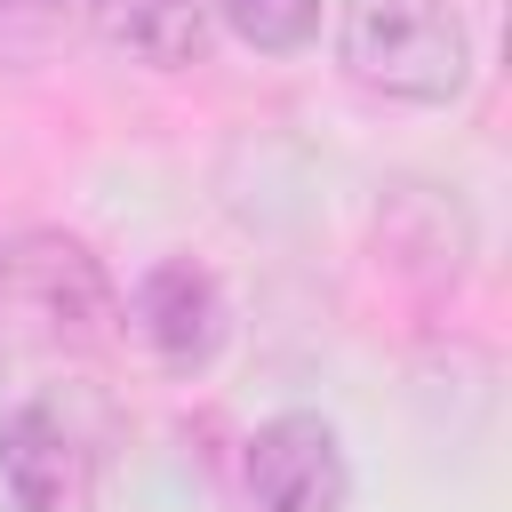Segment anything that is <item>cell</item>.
<instances>
[{
    "label": "cell",
    "instance_id": "1",
    "mask_svg": "<svg viewBox=\"0 0 512 512\" xmlns=\"http://www.w3.org/2000/svg\"><path fill=\"white\" fill-rule=\"evenodd\" d=\"M344 64L360 88L408 96V104H448L464 88V24L448 0H344Z\"/></svg>",
    "mask_w": 512,
    "mask_h": 512
},
{
    "label": "cell",
    "instance_id": "2",
    "mask_svg": "<svg viewBox=\"0 0 512 512\" xmlns=\"http://www.w3.org/2000/svg\"><path fill=\"white\" fill-rule=\"evenodd\" d=\"M96 448L72 432L64 408L24 400L0 416V512H88Z\"/></svg>",
    "mask_w": 512,
    "mask_h": 512
},
{
    "label": "cell",
    "instance_id": "3",
    "mask_svg": "<svg viewBox=\"0 0 512 512\" xmlns=\"http://www.w3.org/2000/svg\"><path fill=\"white\" fill-rule=\"evenodd\" d=\"M240 472H248L256 512H344V496H352V472H344L336 432L320 416H304V408L256 424Z\"/></svg>",
    "mask_w": 512,
    "mask_h": 512
},
{
    "label": "cell",
    "instance_id": "4",
    "mask_svg": "<svg viewBox=\"0 0 512 512\" xmlns=\"http://www.w3.org/2000/svg\"><path fill=\"white\" fill-rule=\"evenodd\" d=\"M136 336H144L176 376L208 368L216 344H224V288H216L192 256L152 264V272L136 280Z\"/></svg>",
    "mask_w": 512,
    "mask_h": 512
},
{
    "label": "cell",
    "instance_id": "5",
    "mask_svg": "<svg viewBox=\"0 0 512 512\" xmlns=\"http://www.w3.org/2000/svg\"><path fill=\"white\" fill-rule=\"evenodd\" d=\"M88 16L104 24L112 48H128L136 64H192L208 48V0H88Z\"/></svg>",
    "mask_w": 512,
    "mask_h": 512
},
{
    "label": "cell",
    "instance_id": "6",
    "mask_svg": "<svg viewBox=\"0 0 512 512\" xmlns=\"http://www.w3.org/2000/svg\"><path fill=\"white\" fill-rule=\"evenodd\" d=\"M216 8H224V24H232L248 48H264V56L304 48L312 24H320V0H216Z\"/></svg>",
    "mask_w": 512,
    "mask_h": 512
},
{
    "label": "cell",
    "instance_id": "7",
    "mask_svg": "<svg viewBox=\"0 0 512 512\" xmlns=\"http://www.w3.org/2000/svg\"><path fill=\"white\" fill-rule=\"evenodd\" d=\"M88 0H0V48H48V40H64L72 32V16H80Z\"/></svg>",
    "mask_w": 512,
    "mask_h": 512
}]
</instances>
